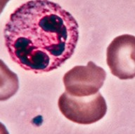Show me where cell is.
I'll return each instance as SVG.
<instances>
[{"label":"cell","instance_id":"obj_1","mask_svg":"<svg viewBox=\"0 0 135 134\" xmlns=\"http://www.w3.org/2000/svg\"><path fill=\"white\" fill-rule=\"evenodd\" d=\"M79 26L68 11L49 0H32L17 8L4 28L11 58L25 70L48 72L74 53Z\"/></svg>","mask_w":135,"mask_h":134},{"label":"cell","instance_id":"obj_2","mask_svg":"<svg viewBox=\"0 0 135 134\" xmlns=\"http://www.w3.org/2000/svg\"><path fill=\"white\" fill-rule=\"evenodd\" d=\"M61 113L71 122L80 124H90L101 120L107 112V105L99 92L92 96L78 97L66 91L59 99Z\"/></svg>","mask_w":135,"mask_h":134},{"label":"cell","instance_id":"obj_3","mask_svg":"<svg viewBox=\"0 0 135 134\" xmlns=\"http://www.w3.org/2000/svg\"><path fill=\"white\" fill-rule=\"evenodd\" d=\"M106 78L105 71L89 61L86 66L78 65L63 76V84L68 94L78 97L92 96L99 92Z\"/></svg>","mask_w":135,"mask_h":134},{"label":"cell","instance_id":"obj_4","mask_svg":"<svg viewBox=\"0 0 135 134\" xmlns=\"http://www.w3.org/2000/svg\"><path fill=\"white\" fill-rule=\"evenodd\" d=\"M106 61L111 73L122 80L135 77V37L122 34L107 48Z\"/></svg>","mask_w":135,"mask_h":134},{"label":"cell","instance_id":"obj_5","mask_svg":"<svg viewBox=\"0 0 135 134\" xmlns=\"http://www.w3.org/2000/svg\"><path fill=\"white\" fill-rule=\"evenodd\" d=\"M19 88L18 76L0 59V101L13 96Z\"/></svg>","mask_w":135,"mask_h":134},{"label":"cell","instance_id":"obj_6","mask_svg":"<svg viewBox=\"0 0 135 134\" xmlns=\"http://www.w3.org/2000/svg\"><path fill=\"white\" fill-rule=\"evenodd\" d=\"M10 0H0V14L2 13L3 10L6 6V4Z\"/></svg>","mask_w":135,"mask_h":134},{"label":"cell","instance_id":"obj_7","mask_svg":"<svg viewBox=\"0 0 135 134\" xmlns=\"http://www.w3.org/2000/svg\"><path fill=\"white\" fill-rule=\"evenodd\" d=\"M0 134H9L6 126H4L2 122H0Z\"/></svg>","mask_w":135,"mask_h":134}]
</instances>
